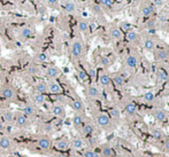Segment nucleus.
<instances>
[{"label":"nucleus","mask_w":169,"mask_h":157,"mask_svg":"<svg viewBox=\"0 0 169 157\" xmlns=\"http://www.w3.org/2000/svg\"><path fill=\"white\" fill-rule=\"evenodd\" d=\"M0 93H1L3 98H5L6 100L8 101H14L15 98H16V92L15 90L9 86V85H6V86H3L1 90H0Z\"/></svg>","instance_id":"f257e3e1"},{"label":"nucleus","mask_w":169,"mask_h":157,"mask_svg":"<svg viewBox=\"0 0 169 157\" xmlns=\"http://www.w3.org/2000/svg\"><path fill=\"white\" fill-rule=\"evenodd\" d=\"M83 43L80 40H75L71 45V54L74 57H79L83 54Z\"/></svg>","instance_id":"f03ea898"},{"label":"nucleus","mask_w":169,"mask_h":157,"mask_svg":"<svg viewBox=\"0 0 169 157\" xmlns=\"http://www.w3.org/2000/svg\"><path fill=\"white\" fill-rule=\"evenodd\" d=\"M45 75L50 79H55V78H58L60 76V69L55 65H50V67H47Z\"/></svg>","instance_id":"7ed1b4c3"},{"label":"nucleus","mask_w":169,"mask_h":157,"mask_svg":"<svg viewBox=\"0 0 169 157\" xmlns=\"http://www.w3.org/2000/svg\"><path fill=\"white\" fill-rule=\"evenodd\" d=\"M61 6H62L63 11L68 14H74L76 12V5H75L74 1H71V0H63Z\"/></svg>","instance_id":"20e7f679"},{"label":"nucleus","mask_w":169,"mask_h":157,"mask_svg":"<svg viewBox=\"0 0 169 157\" xmlns=\"http://www.w3.org/2000/svg\"><path fill=\"white\" fill-rule=\"evenodd\" d=\"M47 88H48V91H50L51 93H53V94H60L61 91H62L60 84H59L56 80H54V79H51V80L47 83Z\"/></svg>","instance_id":"39448f33"},{"label":"nucleus","mask_w":169,"mask_h":157,"mask_svg":"<svg viewBox=\"0 0 169 157\" xmlns=\"http://www.w3.org/2000/svg\"><path fill=\"white\" fill-rule=\"evenodd\" d=\"M14 122H15V124L19 126V127H24V126H27L28 125V117L25 116V115H23V114H17L16 115V117H15V119H14Z\"/></svg>","instance_id":"423d86ee"},{"label":"nucleus","mask_w":169,"mask_h":157,"mask_svg":"<svg viewBox=\"0 0 169 157\" xmlns=\"http://www.w3.org/2000/svg\"><path fill=\"white\" fill-rule=\"evenodd\" d=\"M38 146L44 150H50L51 148V139L47 136H42L38 139Z\"/></svg>","instance_id":"0eeeda50"},{"label":"nucleus","mask_w":169,"mask_h":157,"mask_svg":"<svg viewBox=\"0 0 169 157\" xmlns=\"http://www.w3.org/2000/svg\"><path fill=\"white\" fill-rule=\"evenodd\" d=\"M97 123H98V125H100L101 127L108 126V125H109V117H108L106 114H99V115L97 116Z\"/></svg>","instance_id":"6e6552de"},{"label":"nucleus","mask_w":169,"mask_h":157,"mask_svg":"<svg viewBox=\"0 0 169 157\" xmlns=\"http://www.w3.org/2000/svg\"><path fill=\"white\" fill-rule=\"evenodd\" d=\"M32 33H34V29H32L31 27H29V25L23 27V28L20 30V36H21V38H23V39L30 38V37L32 36Z\"/></svg>","instance_id":"1a4fd4ad"},{"label":"nucleus","mask_w":169,"mask_h":157,"mask_svg":"<svg viewBox=\"0 0 169 157\" xmlns=\"http://www.w3.org/2000/svg\"><path fill=\"white\" fill-rule=\"evenodd\" d=\"M52 114H53L54 116H56V117H63V116L66 115V110H64L63 106H61V104H55V106H53V108H52Z\"/></svg>","instance_id":"9d476101"},{"label":"nucleus","mask_w":169,"mask_h":157,"mask_svg":"<svg viewBox=\"0 0 169 157\" xmlns=\"http://www.w3.org/2000/svg\"><path fill=\"white\" fill-rule=\"evenodd\" d=\"M22 114L25 115L27 117H32L36 114V109H35V107L32 104H25L22 108Z\"/></svg>","instance_id":"9b49d317"},{"label":"nucleus","mask_w":169,"mask_h":157,"mask_svg":"<svg viewBox=\"0 0 169 157\" xmlns=\"http://www.w3.org/2000/svg\"><path fill=\"white\" fill-rule=\"evenodd\" d=\"M35 91L36 93H39V94H44L48 91L47 88V83L45 82H38L36 85H35Z\"/></svg>","instance_id":"f8f14e48"},{"label":"nucleus","mask_w":169,"mask_h":157,"mask_svg":"<svg viewBox=\"0 0 169 157\" xmlns=\"http://www.w3.org/2000/svg\"><path fill=\"white\" fill-rule=\"evenodd\" d=\"M35 60H36V62H38V63H45V62H47V61L50 60V56H48V54L45 53V52H39V53L36 55Z\"/></svg>","instance_id":"ddd939ff"},{"label":"nucleus","mask_w":169,"mask_h":157,"mask_svg":"<svg viewBox=\"0 0 169 157\" xmlns=\"http://www.w3.org/2000/svg\"><path fill=\"white\" fill-rule=\"evenodd\" d=\"M87 94L90 96V98H92V99H96V98H98L99 96V90L96 87V86H89L88 88H87Z\"/></svg>","instance_id":"4468645a"},{"label":"nucleus","mask_w":169,"mask_h":157,"mask_svg":"<svg viewBox=\"0 0 169 157\" xmlns=\"http://www.w3.org/2000/svg\"><path fill=\"white\" fill-rule=\"evenodd\" d=\"M45 100H46V98H45V95H44V94L35 93V94L32 95V101H34V103H35V104L40 106V104H43V103L45 102Z\"/></svg>","instance_id":"2eb2a0df"},{"label":"nucleus","mask_w":169,"mask_h":157,"mask_svg":"<svg viewBox=\"0 0 169 157\" xmlns=\"http://www.w3.org/2000/svg\"><path fill=\"white\" fill-rule=\"evenodd\" d=\"M125 62H127V65H128L129 68H136L137 64H138V60H137V57H136L135 55H129V56L127 57Z\"/></svg>","instance_id":"dca6fc26"},{"label":"nucleus","mask_w":169,"mask_h":157,"mask_svg":"<svg viewBox=\"0 0 169 157\" xmlns=\"http://www.w3.org/2000/svg\"><path fill=\"white\" fill-rule=\"evenodd\" d=\"M3 119H4V122L6 124H12L14 122V119H15L14 118V114L12 111H5L3 114Z\"/></svg>","instance_id":"f3484780"},{"label":"nucleus","mask_w":169,"mask_h":157,"mask_svg":"<svg viewBox=\"0 0 169 157\" xmlns=\"http://www.w3.org/2000/svg\"><path fill=\"white\" fill-rule=\"evenodd\" d=\"M12 144V141L8 136H3V138H0V148H3V149H8Z\"/></svg>","instance_id":"a211bd4d"},{"label":"nucleus","mask_w":169,"mask_h":157,"mask_svg":"<svg viewBox=\"0 0 169 157\" xmlns=\"http://www.w3.org/2000/svg\"><path fill=\"white\" fill-rule=\"evenodd\" d=\"M99 82H100V84H101L103 86L107 87V86L111 85V77H109L108 75H106V73H103V75L100 76V78H99Z\"/></svg>","instance_id":"6ab92c4d"},{"label":"nucleus","mask_w":169,"mask_h":157,"mask_svg":"<svg viewBox=\"0 0 169 157\" xmlns=\"http://www.w3.org/2000/svg\"><path fill=\"white\" fill-rule=\"evenodd\" d=\"M154 117L159 122H166V119H167V115H166V112L163 110H155L154 111Z\"/></svg>","instance_id":"aec40b11"},{"label":"nucleus","mask_w":169,"mask_h":157,"mask_svg":"<svg viewBox=\"0 0 169 157\" xmlns=\"http://www.w3.org/2000/svg\"><path fill=\"white\" fill-rule=\"evenodd\" d=\"M109 33H111V37H112L113 39H115V40H119V39L122 38V32H121V30L117 29V28H113V29H111Z\"/></svg>","instance_id":"412c9836"},{"label":"nucleus","mask_w":169,"mask_h":157,"mask_svg":"<svg viewBox=\"0 0 169 157\" xmlns=\"http://www.w3.org/2000/svg\"><path fill=\"white\" fill-rule=\"evenodd\" d=\"M69 147V142L67 141V139H61L56 142V148L59 150H66Z\"/></svg>","instance_id":"4be33fe9"},{"label":"nucleus","mask_w":169,"mask_h":157,"mask_svg":"<svg viewBox=\"0 0 169 157\" xmlns=\"http://www.w3.org/2000/svg\"><path fill=\"white\" fill-rule=\"evenodd\" d=\"M156 76H158V79L160 82H166L168 79V75H167V72L163 69H159L156 71Z\"/></svg>","instance_id":"5701e85b"},{"label":"nucleus","mask_w":169,"mask_h":157,"mask_svg":"<svg viewBox=\"0 0 169 157\" xmlns=\"http://www.w3.org/2000/svg\"><path fill=\"white\" fill-rule=\"evenodd\" d=\"M124 109H125V112L128 115H135L136 111H137V107H136L135 103H128Z\"/></svg>","instance_id":"b1692460"},{"label":"nucleus","mask_w":169,"mask_h":157,"mask_svg":"<svg viewBox=\"0 0 169 157\" xmlns=\"http://www.w3.org/2000/svg\"><path fill=\"white\" fill-rule=\"evenodd\" d=\"M71 107L75 111H82L83 110V102L80 100H74L71 102Z\"/></svg>","instance_id":"393cba45"},{"label":"nucleus","mask_w":169,"mask_h":157,"mask_svg":"<svg viewBox=\"0 0 169 157\" xmlns=\"http://www.w3.org/2000/svg\"><path fill=\"white\" fill-rule=\"evenodd\" d=\"M72 124L75 127H79L82 124H83V117L79 115V114H76L74 117H72Z\"/></svg>","instance_id":"a878e982"},{"label":"nucleus","mask_w":169,"mask_h":157,"mask_svg":"<svg viewBox=\"0 0 169 157\" xmlns=\"http://www.w3.org/2000/svg\"><path fill=\"white\" fill-rule=\"evenodd\" d=\"M77 28L80 32H87L89 30V23L87 21H79L77 24Z\"/></svg>","instance_id":"bb28decb"},{"label":"nucleus","mask_w":169,"mask_h":157,"mask_svg":"<svg viewBox=\"0 0 169 157\" xmlns=\"http://www.w3.org/2000/svg\"><path fill=\"white\" fill-rule=\"evenodd\" d=\"M113 80H114V84L116 86H119V87L123 86V84H124V78L121 75H115L114 78H113Z\"/></svg>","instance_id":"cd10ccee"},{"label":"nucleus","mask_w":169,"mask_h":157,"mask_svg":"<svg viewBox=\"0 0 169 157\" xmlns=\"http://www.w3.org/2000/svg\"><path fill=\"white\" fill-rule=\"evenodd\" d=\"M144 47H145V49H147V51H153L154 47H155V43H154L152 39H146V40L144 41Z\"/></svg>","instance_id":"c85d7f7f"},{"label":"nucleus","mask_w":169,"mask_h":157,"mask_svg":"<svg viewBox=\"0 0 169 157\" xmlns=\"http://www.w3.org/2000/svg\"><path fill=\"white\" fill-rule=\"evenodd\" d=\"M168 56H169V54L166 49H160V51L156 52V59L158 60H166Z\"/></svg>","instance_id":"c756f323"},{"label":"nucleus","mask_w":169,"mask_h":157,"mask_svg":"<svg viewBox=\"0 0 169 157\" xmlns=\"http://www.w3.org/2000/svg\"><path fill=\"white\" fill-rule=\"evenodd\" d=\"M93 131H95V127L91 124H87V125H84V127H83V133L85 135H90L91 133H93Z\"/></svg>","instance_id":"7c9ffc66"},{"label":"nucleus","mask_w":169,"mask_h":157,"mask_svg":"<svg viewBox=\"0 0 169 157\" xmlns=\"http://www.w3.org/2000/svg\"><path fill=\"white\" fill-rule=\"evenodd\" d=\"M83 146H84V142H83L82 139L76 138V139L72 140V147H74L75 149H80V148H83Z\"/></svg>","instance_id":"2f4dec72"},{"label":"nucleus","mask_w":169,"mask_h":157,"mask_svg":"<svg viewBox=\"0 0 169 157\" xmlns=\"http://www.w3.org/2000/svg\"><path fill=\"white\" fill-rule=\"evenodd\" d=\"M77 76L79 78V80H82V82H87L88 80V73L84 71V70H82V69H78Z\"/></svg>","instance_id":"473e14b6"},{"label":"nucleus","mask_w":169,"mask_h":157,"mask_svg":"<svg viewBox=\"0 0 169 157\" xmlns=\"http://www.w3.org/2000/svg\"><path fill=\"white\" fill-rule=\"evenodd\" d=\"M151 134H152V136H153L154 139H161V138L163 136L162 131L159 130V128H153L152 132H151Z\"/></svg>","instance_id":"72a5a7b5"},{"label":"nucleus","mask_w":169,"mask_h":157,"mask_svg":"<svg viewBox=\"0 0 169 157\" xmlns=\"http://www.w3.org/2000/svg\"><path fill=\"white\" fill-rule=\"evenodd\" d=\"M101 155L103 157H112L113 156V150L111 147H105L103 150H101Z\"/></svg>","instance_id":"f704fd0d"},{"label":"nucleus","mask_w":169,"mask_h":157,"mask_svg":"<svg viewBox=\"0 0 169 157\" xmlns=\"http://www.w3.org/2000/svg\"><path fill=\"white\" fill-rule=\"evenodd\" d=\"M137 32H135V31H128V33H127V39L129 40V41H135L136 39H137Z\"/></svg>","instance_id":"c9c22d12"},{"label":"nucleus","mask_w":169,"mask_h":157,"mask_svg":"<svg viewBox=\"0 0 169 157\" xmlns=\"http://www.w3.org/2000/svg\"><path fill=\"white\" fill-rule=\"evenodd\" d=\"M154 98H155V95H154V93L153 92H146L145 94H144V100L145 101H147V102H151V101H153L154 100Z\"/></svg>","instance_id":"e433bc0d"},{"label":"nucleus","mask_w":169,"mask_h":157,"mask_svg":"<svg viewBox=\"0 0 169 157\" xmlns=\"http://www.w3.org/2000/svg\"><path fill=\"white\" fill-rule=\"evenodd\" d=\"M83 157H99V155H98L97 152H95L93 150H90V149H88V150H85V151H84V154H83Z\"/></svg>","instance_id":"4c0bfd02"},{"label":"nucleus","mask_w":169,"mask_h":157,"mask_svg":"<svg viewBox=\"0 0 169 157\" xmlns=\"http://www.w3.org/2000/svg\"><path fill=\"white\" fill-rule=\"evenodd\" d=\"M45 3L50 6V7H56L60 4V0H45Z\"/></svg>","instance_id":"58836bf2"},{"label":"nucleus","mask_w":169,"mask_h":157,"mask_svg":"<svg viewBox=\"0 0 169 157\" xmlns=\"http://www.w3.org/2000/svg\"><path fill=\"white\" fill-rule=\"evenodd\" d=\"M152 14V12H151V9H150V7L148 6H144L143 8H142V15L143 16H150Z\"/></svg>","instance_id":"ea45409f"},{"label":"nucleus","mask_w":169,"mask_h":157,"mask_svg":"<svg viewBox=\"0 0 169 157\" xmlns=\"http://www.w3.org/2000/svg\"><path fill=\"white\" fill-rule=\"evenodd\" d=\"M99 3L103 5V6H106V7H112L114 5L113 0H99Z\"/></svg>","instance_id":"a19ab883"},{"label":"nucleus","mask_w":169,"mask_h":157,"mask_svg":"<svg viewBox=\"0 0 169 157\" xmlns=\"http://www.w3.org/2000/svg\"><path fill=\"white\" fill-rule=\"evenodd\" d=\"M28 73L29 75H36L37 72H38V68L37 67H35V65H31V67H29L28 68Z\"/></svg>","instance_id":"79ce46f5"},{"label":"nucleus","mask_w":169,"mask_h":157,"mask_svg":"<svg viewBox=\"0 0 169 157\" xmlns=\"http://www.w3.org/2000/svg\"><path fill=\"white\" fill-rule=\"evenodd\" d=\"M111 116L113 117V118H119L120 117V111H119V109H115V108H113V109H111Z\"/></svg>","instance_id":"37998d69"},{"label":"nucleus","mask_w":169,"mask_h":157,"mask_svg":"<svg viewBox=\"0 0 169 157\" xmlns=\"http://www.w3.org/2000/svg\"><path fill=\"white\" fill-rule=\"evenodd\" d=\"M101 64H103V65H105V67L109 65V64H111V61H109V59H108L107 56H104V57H101Z\"/></svg>","instance_id":"c03bdc74"},{"label":"nucleus","mask_w":169,"mask_h":157,"mask_svg":"<svg viewBox=\"0 0 169 157\" xmlns=\"http://www.w3.org/2000/svg\"><path fill=\"white\" fill-rule=\"evenodd\" d=\"M122 30H124V31H130L131 30V24H129V23H122Z\"/></svg>","instance_id":"a18cd8bd"},{"label":"nucleus","mask_w":169,"mask_h":157,"mask_svg":"<svg viewBox=\"0 0 169 157\" xmlns=\"http://www.w3.org/2000/svg\"><path fill=\"white\" fill-rule=\"evenodd\" d=\"M96 75H97L96 70H95L93 68H90V69H89V73H88V76H90L91 78H95V77H96Z\"/></svg>","instance_id":"49530a36"},{"label":"nucleus","mask_w":169,"mask_h":157,"mask_svg":"<svg viewBox=\"0 0 169 157\" xmlns=\"http://www.w3.org/2000/svg\"><path fill=\"white\" fill-rule=\"evenodd\" d=\"M92 9L95 13H101V7L99 5H93L92 6Z\"/></svg>","instance_id":"de8ad7c7"},{"label":"nucleus","mask_w":169,"mask_h":157,"mask_svg":"<svg viewBox=\"0 0 169 157\" xmlns=\"http://www.w3.org/2000/svg\"><path fill=\"white\" fill-rule=\"evenodd\" d=\"M153 5L154 6H162L163 5V0H153Z\"/></svg>","instance_id":"09e8293b"},{"label":"nucleus","mask_w":169,"mask_h":157,"mask_svg":"<svg viewBox=\"0 0 169 157\" xmlns=\"http://www.w3.org/2000/svg\"><path fill=\"white\" fill-rule=\"evenodd\" d=\"M44 130H45L46 132H52V131H53V127H52L51 124H47V125L44 126Z\"/></svg>","instance_id":"8fccbe9b"},{"label":"nucleus","mask_w":169,"mask_h":157,"mask_svg":"<svg viewBox=\"0 0 169 157\" xmlns=\"http://www.w3.org/2000/svg\"><path fill=\"white\" fill-rule=\"evenodd\" d=\"M164 149H166V151L167 152H169V139L166 141V143H164Z\"/></svg>","instance_id":"3c124183"},{"label":"nucleus","mask_w":169,"mask_h":157,"mask_svg":"<svg viewBox=\"0 0 169 157\" xmlns=\"http://www.w3.org/2000/svg\"><path fill=\"white\" fill-rule=\"evenodd\" d=\"M153 25H154V22H153V21H148V22H147V27H148V28H151V29H152V28H153Z\"/></svg>","instance_id":"603ef678"},{"label":"nucleus","mask_w":169,"mask_h":157,"mask_svg":"<svg viewBox=\"0 0 169 157\" xmlns=\"http://www.w3.org/2000/svg\"><path fill=\"white\" fill-rule=\"evenodd\" d=\"M89 143L90 144H95V139H89Z\"/></svg>","instance_id":"864d4df0"},{"label":"nucleus","mask_w":169,"mask_h":157,"mask_svg":"<svg viewBox=\"0 0 169 157\" xmlns=\"http://www.w3.org/2000/svg\"><path fill=\"white\" fill-rule=\"evenodd\" d=\"M12 1H13V3H15V4H19V3H21V1H22V0H12Z\"/></svg>","instance_id":"5fc2aeb1"},{"label":"nucleus","mask_w":169,"mask_h":157,"mask_svg":"<svg viewBox=\"0 0 169 157\" xmlns=\"http://www.w3.org/2000/svg\"><path fill=\"white\" fill-rule=\"evenodd\" d=\"M154 32H155L154 29H150V33H154Z\"/></svg>","instance_id":"6e6d98bb"},{"label":"nucleus","mask_w":169,"mask_h":157,"mask_svg":"<svg viewBox=\"0 0 169 157\" xmlns=\"http://www.w3.org/2000/svg\"><path fill=\"white\" fill-rule=\"evenodd\" d=\"M58 157H66L64 155H58Z\"/></svg>","instance_id":"4d7b16f0"},{"label":"nucleus","mask_w":169,"mask_h":157,"mask_svg":"<svg viewBox=\"0 0 169 157\" xmlns=\"http://www.w3.org/2000/svg\"><path fill=\"white\" fill-rule=\"evenodd\" d=\"M132 1H133V3H137V1H139V0H132Z\"/></svg>","instance_id":"13d9d810"},{"label":"nucleus","mask_w":169,"mask_h":157,"mask_svg":"<svg viewBox=\"0 0 169 157\" xmlns=\"http://www.w3.org/2000/svg\"><path fill=\"white\" fill-rule=\"evenodd\" d=\"M88 1H93V0H88Z\"/></svg>","instance_id":"bf43d9fd"}]
</instances>
